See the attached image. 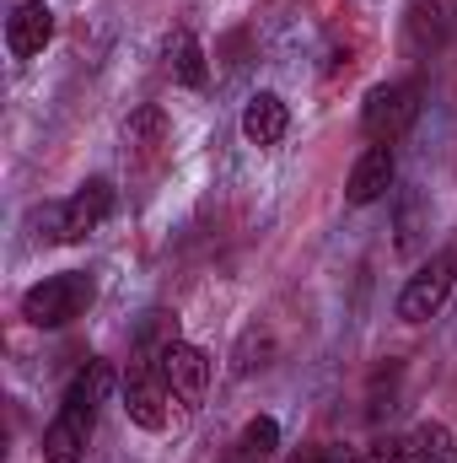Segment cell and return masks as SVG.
I'll use <instances>...</instances> for the list:
<instances>
[{"label":"cell","instance_id":"4fadbf2b","mask_svg":"<svg viewBox=\"0 0 457 463\" xmlns=\"http://www.w3.org/2000/svg\"><path fill=\"white\" fill-rule=\"evenodd\" d=\"M124 140H129V151H135L140 162H162V156H167V140H173V124H167V114H162L156 103H145V109L129 114Z\"/></svg>","mask_w":457,"mask_h":463},{"label":"cell","instance_id":"8992f818","mask_svg":"<svg viewBox=\"0 0 457 463\" xmlns=\"http://www.w3.org/2000/svg\"><path fill=\"white\" fill-rule=\"evenodd\" d=\"M452 286H457V242L442 248V253H431V259L404 280V291H398V318H404V324H431V318L447 307Z\"/></svg>","mask_w":457,"mask_h":463},{"label":"cell","instance_id":"9c48e42d","mask_svg":"<svg viewBox=\"0 0 457 463\" xmlns=\"http://www.w3.org/2000/svg\"><path fill=\"white\" fill-rule=\"evenodd\" d=\"M393 178H398V156H393V146H366V151L355 156V167H350L344 200H350V205H377V200H387Z\"/></svg>","mask_w":457,"mask_h":463},{"label":"cell","instance_id":"30bf717a","mask_svg":"<svg viewBox=\"0 0 457 463\" xmlns=\"http://www.w3.org/2000/svg\"><path fill=\"white\" fill-rule=\"evenodd\" d=\"M49 38H54V11H49V0H22V5L5 16V49H11V60L43 54Z\"/></svg>","mask_w":457,"mask_h":463},{"label":"cell","instance_id":"7a4b0ae2","mask_svg":"<svg viewBox=\"0 0 457 463\" xmlns=\"http://www.w3.org/2000/svg\"><path fill=\"white\" fill-rule=\"evenodd\" d=\"M92 302H98V280L87 269H60L22 291V318L33 329H65V324L87 318Z\"/></svg>","mask_w":457,"mask_h":463},{"label":"cell","instance_id":"5bb4252c","mask_svg":"<svg viewBox=\"0 0 457 463\" xmlns=\"http://www.w3.org/2000/svg\"><path fill=\"white\" fill-rule=\"evenodd\" d=\"M275 361V335H269V324H247L242 329V340L231 350V372L237 377H253V372H264Z\"/></svg>","mask_w":457,"mask_h":463},{"label":"cell","instance_id":"3957f363","mask_svg":"<svg viewBox=\"0 0 457 463\" xmlns=\"http://www.w3.org/2000/svg\"><path fill=\"white\" fill-rule=\"evenodd\" d=\"M118 205V189L108 178H87L70 200H60V205H43V216H38V237L43 242H81V237H92V232L103 227L108 216H114Z\"/></svg>","mask_w":457,"mask_h":463},{"label":"cell","instance_id":"9a60e30c","mask_svg":"<svg viewBox=\"0 0 457 463\" xmlns=\"http://www.w3.org/2000/svg\"><path fill=\"white\" fill-rule=\"evenodd\" d=\"M442 38H447L442 5L436 0H415L409 5V54H431V49H442Z\"/></svg>","mask_w":457,"mask_h":463},{"label":"cell","instance_id":"277c9868","mask_svg":"<svg viewBox=\"0 0 457 463\" xmlns=\"http://www.w3.org/2000/svg\"><path fill=\"white\" fill-rule=\"evenodd\" d=\"M420 98H425L420 81H382V87H371L366 103H360V135H366L371 146H393V140H404V135L415 129L420 109H425Z\"/></svg>","mask_w":457,"mask_h":463},{"label":"cell","instance_id":"2e32d148","mask_svg":"<svg viewBox=\"0 0 457 463\" xmlns=\"http://www.w3.org/2000/svg\"><path fill=\"white\" fill-rule=\"evenodd\" d=\"M275 448H280V420H275V415H253V420L242 426V437H237V458L242 463L269 458Z\"/></svg>","mask_w":457,"mask_h":463},{"label":"cell","instance_id":"52a82bcc","mask_svg":"<svg viewBox=\"0 0 457 463\" xmlns=\"http://www.w3.org/2000/svg\"><path fill=\"white\" fill-rule=\"evenodd\" d=\"M156 361H162V377H167V393H173V404L183 410V415H194L200 404H205V393H210V355L200 345H189V340H167V345L156 350Z\"/></svg>","mask_w":457,"mask_h":463},{"label":"cell","instance_id":"ac0fdd59","mask_svg":"<svg viewBox=\"0 0 457 463\" xmlns=\"http://www.w3.org/2000/svg\"><path fill=\"white\" fill-rule=\"evenodd\" d=\"M231 463H242V458H237V453H231Z\"/></svg>","mask_w":457,"mask_h":463},{"label":"cell","instance_id":"6da1fadb","mask_svg":"<svg viewBox=\"0 0 457 463\" xmlns=\"http://www.w3.org/2000/svg\"><path fill=\"white\" fill-rule=\"evenodd\" d=\"M118 372L108 361H87V372L65 388L49 431H43V463H87V448L98 437V410L114 393Z\"/></svg>","mask_w":457,"mask_h":463},{"label":"cell","instance_id":"e0dca14e","mask_svg":"<svg viewBox=\"0 0 457 463\" xmlns=\"http://www.w3.org/2000/svg\"><path fill=\"white\" fill-rule=\"evenodd\" d=\"M285 463H355V453H350V448H334V442H312V448L291 453Z\"/></svg>","mask_w":457,"mask_h":463},{"label":"cell","instance_id":"7c38bea8","mask_svg":"<svg viewBox=\"0 0 457 463\" xmlns=\"http://www.w3.org/2000/svg\"><path fill=\"white\" fill-rule=\"evenodd\" d=\"M162 60H167V76L189 92H200L210 81V60H205V43L189 33V27H173L167 43H162Z\"/></svg>","mask_w":457,"mask_h":463},{"label":"cell","instance_id":"d6986e66","mask_svg":"<svg viewBox=\"0 0 457 463\" xmlns=\"http://www.w3.org/2000/svg\"><path fill=\"white\" fill-rule=\"evenodd\" d=\"M452 463H457V448H452Z\"/></svg>","mask_w":457,"mask_h":463},{"label":"cell","instance_id":"5b68a950","mask_svg":"<svg viewBox=\"0 0 457 463\" xmlns=\"http://www.w3.org/2000/svg\"><path fill=\"white\" fill-rule=\"evenodd\" d=\"M118 393H124V415H129L140 431H162V426H167V404H173V393H167V377H162L156 350L140 345V355L129 361V372L118 377Z\"/></svg>","mask_w":457,"mask_h":463},{"label":"cell","instance_id":"8fae6325","mask_svg":"<svg viewBox=\"0 0 457 463\" xmlns=\"http://www.w3.org/2000/svg\"><path fill=\"white\" fill-rule=\"evenodd\" d=\"M291 135V109L280 92H253L242 109V140L247 146H280Z\"/></svg>","mask_w":457,"mask_h":463},{"label":"cell","instance_id":"ba28073f","mask_svg":"<svg viewBox=\"0 0 457 463\" xmlns=\"http://www.w3.org/2000/svg\"><path fill=\"white\" fill-rule=\"evenodd\" d=\"M452 448L457 442L442 420H420L415 431H404L387 448H377L366 463H452Z\"/></svg>","mask_w":457,"mask_h":463}]
</instances>
